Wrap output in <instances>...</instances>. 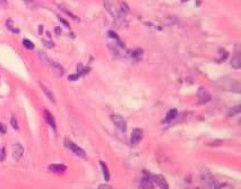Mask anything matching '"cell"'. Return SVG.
Here are the masks:
<instances>
[{"instance_id": "cell-22", "label": "cell", "mask_w": 241, "mask_h": 189, "mask_svg": "<svg viewBox=\"0 0 241 189\" xmlns=\"http://www.w3.org/2000/svg\"><path fill=\"white\" fill-rule=\"evenodd\" d=\"M79 75L78 74H73L69 75V76L68 77V79H69L70 81H76L79 79Z\"/></svg>"}, {"instance_id": "cell-28", "label": "cell", "mask_w": 241, "mask_h": 189, "mask_svg": "<svg viewBox=\"0 0 241 189\" xmlns=\"http://www.w3.org/2000/svg\"><path fill=\"white\" fill-rule=\"evenodd\" d=\"M43 26H38V33L40 35H43Z\"/></svg>"}, {"instance_id": "cell-25", "label": "cell", "mask_w": 241, "mask_h": 189, "mask_svg": "<svg viewBox=\"0 0 241 189\" xmlns=\"http://www.w3.org/2000/svg\"><path fill=\"white\" fill-rule=\"evenodd\" d=\"M60 21H61V22H62V23L63 24V25H64V26H66V27H69V23H68L67 21L65 20V19H62V18H60Z\"/></svg>"}, {"instance_id": "cell-13", "label": "cell", "mask_w": 241, "mask_h": 189, "mask_svg": "<svg viewBox=\"0 0 241 189\" xmlns=\"http://www.w3.org/2000/svg\"><path fill=\"white\" fill-rule=\"evenodd\" d=\"M60 9L61 10H62L63 12H64V14H67V16H69L70 18H72V19H74V20H75V21H79V18H78L77 16H75L74 14H72L71 11H70L69 10H68V9H67V8H65L64 6H60Z\"/></svg>"}, {"instance_id": "cell-10", "label": "cell", "mask_w": 241, "mask_h": 189, "mask_svg": "<svg viewBox=\"0 0 241 189\" xmlns=\"http://www.w3.org/2000/svg\"><path fill=\"white\" fill-rule=\"evenodd\" d=\"M240 62V54L237 53L233 56L232 60H231V65L234 69H240L241 66Z\"/></svg>"}, {"instance_id": "cell-19", "label": "cell", "mask_w": 241, "mask_h": 189, "mask_svg": "<svg viewBox=\"0 0 241 189\" xmlns=\"http://www.w3.org/2000/svg\"><path fill=\"white\" fill-rule=\"evenodd\" d=\"M142 51L139 49L138 50H135L132 52V54H131V57H133L134 58H139V57H142Z\"/></svg>"}, {"instance_id": "cell-7", "label": "cell", "mask_w": 241, "mask_h": 189, "mask_svg": "<svg viewBox=\"0 0 241 189\" xmlns=\"http://www.w3.org/2000/svg\"><path fill=\"white\" fill-rule=\"evenodd\" d=\"M49 171L55 174H62L67 170V166L63 164H52L48 166Z\"/></svg>"}, {"instance_id": "cell-5", "label": "cell", "mask_w": 241, "mask_h": 189, "mask_svg": "<svg viewBox=\"0 0 241 189\" xmlns=\"http://www.w3.org/2000/svg\"><path fill=\"white\" fill-rule=\"evenodd\" d=\"M65 145L69 149H71L75 154L77 155L78 157H81V158H84V157H86V152H85L82 148H81V147L78 146L77 145L74 144V142H72V141H69V140L66 141Z\"/></svg>"}, {"instance_id": "cell-17", "label": "cell", "mask_w": 241, "mask_h": 189, "mask_svg": "<svg viewBox=\"0 0 241 189\" xmlns=\"http://www.w3.org/2000/svg\"><path fill=\"white\" fill-rule=\"evenodd\" d=\"M240 113V106H235V107L232 108V109H231L229 113V116H234L237 114H239Z\"/></svg>"}, {"instance_id": "cell-1", "label": "cell", "mask_w": 241, "mask_h": 189, "mask_svg": "<svg viewBox=\"0 0 241 189\" xmlns=\"http://www.w3.org/2000/svg\"><path fill=\"white\" fill-rule=\"evenodd\" d=\"M104 6L117 21L125 18L129 12L128 6L121 0H104Z\"/></svg>"}, {"instance_id": "cell-12", "label": "cell", "mask_w": 241, "mask_h": 189, "mask_svg": "<svg viewBox=\"0 0 241 189\" xmlns=\"http://www.w3.org/2000/svg\"><path fill=\"white\" fill-rule=\"evenodd\" d=\"M41 87H42L44 93L45 94V95L47 96V97L50 100L52 101V102L55 103V99L54 95H53V94L52 93V91H51L50 90H49V89H48L47 87L43 86V85H41Z\"/></svg>"}, {"instance_id": "cell-26", "label": "cell", "mask_w": 241, "mask_h": 189, "mask_svg": "<svg viewBox=\"0 0 241 189\" xmlns=\"http://www.w3.org/2000/svg\"><path fill=\"white\" fill-rule=\"evenodd\" d=\"M0 5L3 7H7V6H8L7 0H0Z\"/></svg>"}, {"instance_id": "cell-23", "label": "cell", "mask_w": 241, "mask_h": 189, "mask_svg": "<svg viewBox=\"0 0 241 189\" xmlns=\"http://www.w3.org/2000/svg\"><path fill=\"white\" fill-rule=\"evenodd\" d=\"M6 132V126L5 125L0 123V132L2 134H4Z\"/></svg>"}, {"instance_id": "cell-4", "label": "cell", "mask_w": 241, "mask_h": 189, "mask_svg": "<svg viewBox=\"0 0 241 189\" xmlns=\"http://www.w3.org/2000/svg\"><path fill=\"white\" fill-rule=\"evenodd\" d=\"M112 120L115 125L121 131L125 132L127 130V123L123 116L118 114H114L111 116Z\"/></svg>"}, {"instance_id": "cell-24", "label": "cell", "mask_w": 241, "mask_h": 189, "mask_svg": "<svg viewBox=\"0 0 241 189\" xmlns=\"http://www.w3.org/2000/svg\"><path fill=\"white\" fill-rule=\"evenodd\" d=\"M6 157V153H5V149L3 148L1 151V154H0V161L4 160Z\"/></svg>"}, {"instance_id": "cell-21", "label": "cell", "mask_w": 241, "mask_h": 189, "mask_svg": "<svg viewBox=\"0 0 241 189\" xmlns=\"http://www.w3.org/2000/svg\"><path fill=\"white\" fill-rule=\"evenodd\" d=\"M6 26H7V28H8L9 30L12 31L14 29L13 28V21L11 20V19H7L6 21Z\"/></svg>"}, {"instance_id": "cell-14", "label": "cell", "mask_w": 241, "mask_h": 189, "mask_svg": "<svg viewBox=\"0 0 241 189\" xmlns=\"http://www.w3.org/2000/svg\"><path fill=\"white\" fill-rule=\"evenodd\" d=\"M23 2L26 4V6L31 9H35L38 6V4L35 0H23Z\"/></svg>"}, {"instance_id": "cell-27", "label": "cell", "mask_w": 241, "mask_h": 189, "mask_svg": "<svg viewBox=\"0 0 241 189\" xmlns=\"http://www.w3.org/2000/svg\"><path fill=\"white\" fill-rule=\"evenodd\" d=\"M54 31H55V34H57V35H60L61 32H62V29H61V28L59 27V26H58V27H55Z\"/></svg>"}, {"instance_id": "cell-20", "label": "cell", "mask_w": 241, "mask_h": 189, "mask_svg": "<svg viewBox=\"0 0 241 189\" xmlns=\"http://www.w3.org/2000/svg\"><path fill=\"white\" fill-rule=\"evenodd\" d=\"M10 123H11V125L12 126V128H13L14 130H19V125H18V123H17L16 120L15 118H14V117H12V118H11Z\"/></svg>"}, {"instance_id": "cell-11", "label": "cell", "mask_w": 241, "mask_h": 189, "mask_svg": "<svg viewBox=\"0 0 241 189\" xmlns=\"http://www.w3.org/2000/svg\"><path fill=\"white\" fill-rule=\"evenodd\" d=\"M99 164H100V166H101L102 170H103V178L105 179V181H108L110 180V172H109L108 166H107L106 163H104V162H102V161L100 162Z\"/></svg>"}, {"instance_id": "cell-6", "label": "cell", "mask_w": 241, "mask_h": 189, "mask_svg": "<svg viewBox=\"0 0 241 189\" xmlns=\"http://www.w3.org/2000/svg\"><path fill=\"white\" fill-rule=\"evenodd\" d=\"M12 149H13V157L15 159L16 161H19L22 156H23L24 149L23 146L21 144L16 143L13 145L12 146Z\"/></svg>"}, {"instance_id": "cell-18", "label": "cell", "mask_w": 241, "mask_h": 189, "mask_svg": "<svg viewBox=\"0 0 241 189\" xmlns=\"http://www.w3.org/2000/svg\"><path fill=\"white\" fill-rule=\"evenodd\" d=\"M42 43L45 47H46L47 48H49V49H50V48H52L55 46V43L52 42V41H50V40H46L45 39H43Z\"/></svg>"}, {"instance_id": "cell-9", "label": "cell", "mask_w": 241, "mask_h": 189, "mask_svg": "<svg viewBox=\"0 0 241 189\" xmlns=\"http://www.w3.org/2000/svg\"><path fill=\"white\" fill-rule=\"evenodd\" d=\"M44 116H45V120L47 121V123L51 126V127L55 129L56 128V123L54 117H53V116L52 115V113H51L49 111L45 110V111H44Z\"/></svg>"}, {"instance_id": "cell-8", "label": "cell", "mask_w": 241, "mask_h": 189, "mask_svg": "<svg viewBox=\"0 0 241 189\" xmlns=\"http://www.w3.org/2000/svg\"><path fill=\"white\" fill-rule=\"evenodd\" d=\"M177 114H178V112H177V109L175 108L170 109V110L168 111L166 115H165V117L164 120V123H170L172 120H173L174 119L176 118Z\"/></svg>"}, {"instance_id": "cell-2", "label": "cell", "mask_w": 241, "mask_h": 189, "mask_svg": "<svg viewBox=\"0 0 241 189\" xmlns=\"http://www.w3.org/2000/svg\"><path fill=\"white\" fill-rule=\"evenodd\" d=\"M143 172L149 178L150 180L153 181L160 188L167 189L169 188L168 183L166 179L164 178V176L163 175H160V174H153L148 171Z\"/></svg>"}, {"instance_id": "cell-16", "label": "cell", "mask_w": 241, "mask_h": 189, "mask_svg": "<svg viewBox=\"0 0 241 189\" xmlns=\"http://www.w3.org/2000/svg\"><path fill=\"white\" fill-rule=\"evenodd\" d=\"M23 44L24 47L26 48L28 50H33L34 49V48H35V45H34L33 43L28 39H24L23 40Z\"/></svg>"}, {"instance_id": "cell-3", "label": "cell", "mask_w": 241, "mask_h": 189, "mask_svg": "<svg viewBox=\"0 0 241 189\" xmlns=\"http://www.w3.org/2000/svg\"><path fill=\"white\" fill-rule=\"evenodd\" d=\"M143 137V131L139 128L133 129L130 135V142L131 145H138Z\"/></svg>"}, {"instance_id": "cell-15", "label": "cell", "mask_w": 241, "mask_h": 189, "mask_svg": "<svg viewBox=\"0 0 241 189\" xmlns=\"http://www.w3.org/2000/svg\"><path fill=\"white\" fill-rule=\"evenodd\" d=\"M77 70H78V74H79V76L86 74L88 72H89V69L88 68V67H84L82 65H79V66H78Z\"/></svg>"}]
</instances>
